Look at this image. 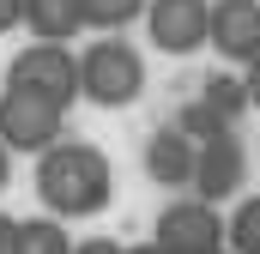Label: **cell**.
<instances>
[{"instance_id": "obj_1", "label": "cell", "mask_w": 260, "mask_h": 254, "mask_svg": "<svg viewBox=\"0 0 260 254\" xmlns=\"http://www.w3.org/2000/svg\"><path fill=\"white\" fill-rule=\"evenodd\" d=\"M109 194H115V170L85 139H61L55 151L37 157V200L49 218H97Z\"/></svg>"}, {"instance_id": "obj_2", "label": "cell", "mask_w": 260, "mask_h": 254, "mask_svg": "<svg viewBox=\"0 0 260 254\" xmlns=\"http://www.w3.org/2000/svg\"><path fill=\"white\" fill-rule=\"evenodd\" d=\"M79 91L97 109H133L145 97V55L127 37H103L79 55Z\"/></svg>"}, {"instance_id": "obj_3", "label": "cell", "mask_w": 260, "mask_h": 254, "mask_svg": "<svg viewBox=\"0 0 260 254\" xmlns=\"http://www.w3.org/2000/svg\"><path fill=\"white\" fill-rule=\"evenodd\" d=\"M6 85L30 91V97H49L55 109H73L85 91H79V55L67 43H30L18 49L12 67H6Z\"/></svg>"}, {"instance_id": "obj_4", "label": "cell", "mask_w": 260, "mask_h": 254, "mask_svg": "<svg viewBox=\"0 0 260 254\" xmlns=\"http://www.w3.org/2000/svg\"><path fill=\"white\" fill-rule=\"evenodd\" d=\"M61 127H67V109H55L49 97H30L18 85L0 91V145L6 151H24V157H43L61 145Z\"/></svg>"}, {"instance_id": "obj_5", "label": "cell", "mask_w": 260, "mask_h": 254, "mask_svg": "<svg viewBox=\"0 0 260 254\" xmlns=\"http://www.w3.org/2000/svg\"><path fill=\"white\" fill-rule=\"evenodd\" d=\"M145 43L157 55H200L212 49V0H151Z\"/></svg>"}, {"instance_id": "obj_6", "label": "cell", "mask_w": 260, "mask_h": 254, "mask_svg": "<svg viewBox=\"0 0 260 254\" xmlns=\"http://www.w3.org/2000/svg\"><path fill=\"white\" fill-rule=\"evenodd\" d=\"M224 236H230V218H218V206H206V200H170L151 230V242L170 254H218Z\"/></svg>"}, {"instance_id": "obj_7", "label": "cell", "mask_w": 260, "mask_h": 254, "mask_svg": "<svg viewBox=\"0 0 260 254\" xmlns=\"http://www.w3.org/2000/svg\"><path fill=\"white\" fill-rule=\"evenodd\" d=\"M242 182H248V145H242L236 133H224V139L200 145L194 200H206V206H230V200L242 194Z\"/></svg>"}, {"instance_id": "obj_8", "label": "cell", "mask_w": 260, "mask_h": 254, "mask_svg": "<svg viewBox=\"0 0 260 254\" xmlns=\"http://www.w3.org/2000/svg\"><path fill=\"white\" fill-rule=\"evenodd\" d=\"M212 55L230 67L260 61V0H212Z\"/></svg>"}, {"instance_id": "obj_9", "label": "cell", "mask_w": 260, "mask_h": 254, "mask_svg": "<svg viewBox=\"0 0 260 254\" xmlns=\"http://www.w3.org/2000/svg\"><path fill=\"white\" fill-rule=\"evenodd\" d=\"M194 164H200V145L176 121L157 127V133L145 139V176H151L157 188H194Z\"/></svg>"}, {"instance_id": "obj_10", "label": "cell", "mask_w": 260, "mask_h": 254, "mask_svg": "<svg viewBox=\"0 0 260 254\" xmlns=\"http://www.w3.org/2000/svg\"><path fill=\"white\" fill-rule=\"evenodd\" d=\"M24 24L37 30V43H67L73 30H85V0H24Z\"/></svg>"}, {"instance_id": "obj_11", "label": "cell", "mask_w": 260, "mask_h": 254, "mask_svg": "<svg viewBox=\"0 0 260 254\" xmlns=\"http://www.w3.org/2000/svg\"><path fill=\"white\" fill-rule=\"evenodd\" d=\"M12 254H73V236H67L61 218H24Z\"/></svg>"}, {"instance_id": "obj_12", "label": "cell", "mask_w": 260, "mask_h": 254, "mask_svg": "<svg viewBox=\"0 0 260 254\" xmlns=\"http://www.w3.org/2000/svg\"><path fill=\"white\" fill-rule=\"evenodd\" d=\"M176 127H182V133H188L194 145H212V139H224V133H236V127L224 121V115H218V109H212L206 97H194V103H182V109H176Z\"/></svg>"}, {"instance_id": "obj_13", "label": "cell", "mask_w": 260, "mask_h": 254, "mask_svg": "<svg viewBox=\"0 0 260 254\" xmlns=\"http://www.w3.org/2000/svg\"><path fill=\"white\" fill-rule=\"evenodd\" d=\"M200 97H206V103H212V109H218V115H224V121H230V127L242 121V109H254V103H248V85H242L236 73H212Z\"/></svg>"}, {"instance_id": "obj_14", "label": "cell", "mask_w": 260, "mask_h": 254, "mask_svg": "<svg viewBox=\"0 0 260 254\" xmlns=\"http://www.w3.org/2000/svg\"><path fill=\"white\" fill-rule=\"evenodd\" d=\"M224 248H230V254H260V194H242V206L230 212Z\"/></svg>"}, {"instance_id": "obj_15", "label": "cell", "mask_w": 260, "mask_h": 254, "mask_svg": "<svg viewBox=\"0 0 260 254\" xmlns=\"http://www.w3.org/2000/svg\"><path fill=\"white\" fill-rule=\"evenodd\" d=\"M145 6L151 0H85V24L91 30H127L145 18Z\"/></svg>"}, {"instance_id": "obj_16", "label": "cell", "mask_w": 260, "mask_h": 254, "mask_svg": "<svg viewBox=\"0 0 260 254\" xmlns=\"http://www.w3.org/2000/svg\"><path fill=\"white\" fill-rule=\"evenodd\" d=\"M24 24V0H0V37Z\"/></svg>"}, {"instance_id": "obj_17", "label": "cell", "mask_w": 260, "mask_h": 254, "mask_svg": "<svg viewBox=\"0 0 260 254\" xmlns=\"http://www.w3.org/2000/svg\"><path fill=\"white\" fill-rule=\"evenodd\" d=\"M73 254H127V248L109 242V236H91V242H73Z\"/></svg>"}, {"instance_id": "obj_18", "label": "cell", "mask_w": 260, "mask_h": 254, "mask_svg": "<svg viewBox=\"0 0 260 254\" xmlns=\"http://www.w3.org/2000/svg\"><path fill=\"white\" fill-rule=\"evenodd\" d=\"M242 85H248V103L260 109V61H248V67H242Z\"/></svg>"}, {"instance_id": "obj_19", "label": "cell", "mask_w": 260, "mask_h": 254, "mask_svg": "<svg viewBox=\"0 0 260 254\" xmlns=\"http://www.w3.org/2000/svg\"><path fill=\"white\" fill-rule=\"evenodd\" d=\"M12 242H18V224H12V218L0 212V254H12Z\"/></svg>"}, {"instance_id": "obj_20", "label": "cell", "mask_w": 260, "mask_h": 254, "mask_svg": "<svg viewBox=\"0 0 260 254\" xmlns=\"http://www.w3.org/2000/svg\"><path fill=\"white\" fill-rule=\"evenodd\" d=\"M12 188V151H6V145H0V194Z\"/></svg>"}, {"instance_id": "obj_21", "label": "cell", "mask_w": 260, "mask_h": 254, "mask_svg": "<svg viewBox=\"0 0 260 254\" xmlns=\"http://www.w3.org/2000/svg\"><path fill=\"white\" fill-rule=\"evenodd\" d=\"M127 254H170V248H157V242H139V248H127Z\"/></svg>"}, {"instance_id": "obj_22", "label": "cell", "mask_w": 260, "mask_h": 254, "mask_svg": "<svg viewBox=\"0 0 260 254\" xmlns=\"http://www.w3.org/2000/svg\"><path fill=\"white\" fill-rule=\"evenodd\" d=\"M218 254H230V248H218Z\"/></svg>"}]
</instances>
